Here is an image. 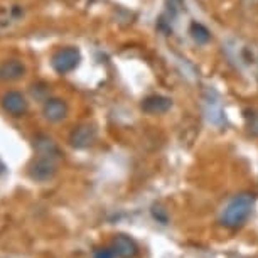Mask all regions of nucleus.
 Masks as SVG:
<instances>
[{
    "label": "nucleus",
    "mask_w": 258,
    "mask_h": 258,
    "mask_svg": "<svg viewBox=\"0 0 258 258\" xmlns=\"http://www.w3.org/2000/svg\"><path fill=\"white\" fill-rule=\"evenodd\" d=\"M255 208V196L250 192L238 194L226 204L221 214V225L226 228H240L246 223Z\"/></svg>",
    "instance_id": "1"
},
{
    "label": "nucleus",
    "mask_w": 258,
    "mask_h": 258,
    "mask_svg": "<svg viewBox=\"0 0 258 258\" xmlns=\"http://www.w3.org/2000/svg\"><path fill=\"white\" fill-rule=\"evenodd\" d=\"M81 52L73 46H66L57 49L51 57V66L57 75H68L80 66Z\"/></svg>",
    "instance_id": "2"
},
{
    "label": "nucleus",
    "mask_w": 258,
    "mask_h": 258,
    "mask_svg": "<svg viewBox=\"0 0 258 258\" xmlns=\"http://www.w3.org/2000/svg\"><path fill=\"white\" fill-rule=\"evenodd\" d=\"M57 164L54 157H39L29 167V177L36 182H47L56 176Z\"/></svg>",
    "instance_id": "3"
},
{
    "label": "nucleus",
    "mask_w": 258,
    "mask_h": 258,
    "mask_svg": "<svg viewBox=\"0 0 258 258\" xmlns=\"http://www.w3.org/2000/svg\"><path fill=\"white\" fill-rule=\"evenodd\" d=\"M0 105L12 116H24L29 110V101L21 91H7L0 100Z\"/></svg>",
    "instance_id": "4"
},
{
    "label": "nucleus",
    "mask_w": 258,
    "mask_h": 258,
    "mask_svg": "<svg viewBox=\"0 0 258 258\" xmlns=\"http://www.w3.org/2000/svg\"><path fill=\"white\" fill-rule=\"evenodd\" d=\"M96 139V130L88 123L76 126L70 135V144L75 149H88Z\"/></svg>",
    "instance_id": "5"
},
{
    "label": "nucleus",
    "mask_w": 258,
    "mask_h": 258,
    "mask_svg": "<svg viewBox=\"0 0 258 258\" xmlns=\"http://www.w3.org/2000/svg\"><path fill=\"white\" fill-rule=\"evenodd\" d=\"M140 108L149 115H164L172 108V100L164 95H150L142 100Z\"/></svg>",
    "instance_id": "6"
},
{
    "label": "nucleus",
    "mask_w": 258,
    "mask_h": 258,
    "mask_svg": "<svg viewBox=\"0 0 258 258\" xmlns=\"http://www.w3.org/2000/svg\"><path fill=\"white\" fill-rule=\"evenodd\" d=\"M42 115L47 121L57 123L68 116V103L61 98H47L42 106Z\"/></svg>",
    "instance_id": "7"
},
{
    "label": "nucleus",
    "mask_w": 258,
    "mask_h": 258,
    "mask_svg": "<svg viewBox=\"0 0 258 258\" xmlns=\"http://www.w3.org/2000/svg\"><path fill=\"white\" fill-rule=\"evenodd\" d=\"M111 250L115 251L116 256L120 258H135L139 253V246L132 238L126 235H116L113 238V245H111Z\"/></svg>",
    "instance_id": "8"
},
{
    "label": "nucleus",
    "mask_w": 258,
    "mask_h": 258,
    "mask_svg": "<svg viewBox=\"0 0 258 258\" xmlns=\"http://www.w3.org/2000/svg\"><path fill=\"white\" fill-rule=\"evenodd\" d=\"M26 75V66L17 59H9L0 64V81H17Z\"/></svg>",
    "instance_id": "9"
},
{
    "label": "nucleus",
    "mask_w": 258,
    "mask_h": 258,
    "mask_svg": "<svg viewBox=\"0 0 258 258\" xmlns=\"http://www.w3.org/2000/svg\"><path fill=\"white\" fill-rule=\"evenodd\" d=\"M189 34H191L192 41L198 44H208L211 41V32L206 26H203L201 22H192L189 26Z\"/></svg>",
    "instance_id": "10"
},
{
    "label": "nucleus",
    "mask_w": 258,
    "mask_h": 258,
    "mask_svg": "<svg viewBox=\"0 0 258 258\" xmlns=\"http://www.w3.org/2000/svg\"><path fill=\"white\" fill-rule=\"evenodd\" d=\"M36 149L39 155H42V157H54L57 155V147L56 144L52 142L49 137H44V135H41V137L36 139Z\"/></svg>",
    "instance_id": "11"
},
{
    "label": "nucleus",
    "mask_w": 258,
    "mask_h": 258,
    "mask_svg": "<svg viewBox=\"0 0 258 258\" xmlns=\"http://www.w3.org/2000/svg\"><path fill=\"white\" fill-rule=\"evenodd\" d=\"M152 216H154L155 221L162 223V225H167L169 214H167V211H165L162 206H157V204H154V206H152Z\"/></svg>",
    "instance_id": "12"
},
{
    "label": "nucleus",
    "mask_w": 258,
    "mask_h": 258,
    "mask_svg": "<svg viewBox=\"0 0 258 258\" xmlns=\"http://www.w3.org/2000/svg\"><path fill=\"white\" fill-rule=\"evenodd\" d=\"M245 118L248 121V128H250V132L253 135H258V113L256 111H245Z\"/></svg>",
    "instance_id": "13"
},
{
    "label": "nucleus",
    "mask_w": 258,
    "mask_h": 258,
    "mask_svg": "<svg viewBox=\"0 0 258 258\" xmlns=\"http://www.w3.org/2000/svg\"><path fill=\"white\" fill-rule=\"evenodd\" d=\"M93 258H115V251L110 248H98V250H95Z\"/></svg>",
    "instance_id": "14"
},
{
    "label": "nucleus",
    "mask_w": 258,
    "mask_h": 258,
    "mask_svg": "<svg viewBox=\"0 0 258 258\" xmlns=\"http://www.w3.org/2000/svg\"><path fill=\"white\" fill-rule=\"evenodd\" d=\"M4 172H6V164L0 160V174H4Z\"/></svg>",
    "instance_id": "15"
}]
</instances>
